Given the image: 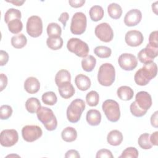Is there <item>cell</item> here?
<instances>
[{
	"label": "cell",
	"instance_id": "83f0119b",
	"mask_svg": "<svg viewBox=\"0 0 158 158\" xmlns=\"http://www.w3.org/2000/svg\"><path fill=\"white\" fill-rule=\"evenodd\" d=\"M41 106L40 101L36 98H30L28 99L25 102V108L31 114L36 112Z\"/></svg>",
	"mask_w": 158,
	"mask_h": 158
},
{
	"label": "cell",
	"instance_id": "7a4b0ae2",
	"mask_svg": "<svg viewBox=\"0 0 158 158\" xmlns=\"http://www.w3.org/2000/svg\"><path fill=\"white\" fill-rule=\"evenodd\" d=\"M38 119L43 124L48 131H53L57 126V118L53 111L46 107L41 106L36 112Z\"/></svg>",
	"mask_w": 158,
	"mask_h": 158
},
{
	"label": "cell",
	"instance_id": "bcb514c9",
	"mask_svg": "<svg viewBox=\"0 0 158 158\" xmlns=\"http://www.w3.org/2000/svg\"><path fill=\"white\" fill-rule=\"evenodd\" d=\"M69 19V14L67 12H62L60 17H59V19L58 20L60 21L62 24H63V27H64V28H65V26H66V23H67V22L68 21Z\"/></svg>",
	"mask_w": 158,
	"mask_h": 158
},
{
	"label": "cell",
	"instance_id": "9c48e42d",
	"mask_svg": "<svg viewBox=\"0 0 158 158\" xmlns=\"http://www.w3.org/2000/svg\"><path fill=\"white\" fill-rule=\"evenodd\" d=\"M96 36L101 41L109 43L114 38V31L110 25L107 23L103 22L98 25L94 30Z\"/></svg>",
	"mask_w": 158,
	"mask_h": 158
},
{
	"label": "cell",
	"instance_id": "c3c4849f",
	"mask_svg": "<svg viewBox=\"0 0 158 158\" xmlns=\"http://www.w3.org/2000/svg\"><path fill=\"white\" fill-rule=\"evenodd\" d=\"M157 111H156L151 117V125L155 128L158 127V118H157Z\"/></svg>",
	"mask_w": 158,
	"mask_h": 158
},
{
	"label": "cell",
	"instance_id": "4dcf8cb0",
	"mask_svg": "<svg viewBox=\"0 0 158 158\" xmlns=\"http://www.w3.org/2000/svg\"><path fill=\"white\" fill-rule=\"evenodd\" d=\"M62 33L60 26L57 23H50L47 27V34L49 37H59Z\"/></svg>",
	"mask_w": 158,
	"mask_h": 158
},
{
	"label": "cell",
	"instance_id": "9a60e30c",
	"mask_svg": "<svg viewBox=\"0 0 158 158\" xmlns=\"http://www.w3.org/2000/svg\"><path fill=\"white\" fill-rule=\"evenodd\" d=\"M135 102L141 109L148 110L152 106L151 96L146 91H139L136 94Z\"/></svg>",
	"mask_w": 158,
	"mask_h": 158
},
{
	"label": "cell",
	"instance_id": "d4e9b609",
	"mask_svg": "<svg viewBox=\"0 0 158 158\" xmlns=\"http://www.w3.org/2000/svg\"><path fill=\"white\" fill-rule=\"evenodd\" d=\"M90 19L94 22H98L101 20L104 15V12L102 7L99 5L92 6L89 11Z\"/></svg>",
	"mask_w": 158,
	"mask_h": 158
},
{
	"label": "cell",
	"instance_id": "d590c367",
	"mask_svg": "<svg viewBox=\"0 0 158 158\" xmlns=\"http://www.w3.org/2000/svg\"><path fill=\"white\" fill-rule=\"evenodd\" d=\"M86 101L91 107L96 106L99 101V96L97 91H91L86 96Z\"/></svg>",
	"mask_w": 158,
	"mask_h": 158
},
{
	"label": "cell",
	"instance_id": "7dc6e473",
	"mask_svg": "<svg viewBox=\"0 0 158 158\" xmlns=\"http://www.w3.org/2000/svg\"><path fill=\"white\" fill-rule=\"evenodd\" d=\"M0 91H2L7 85V77L4 73H1L0 75Z\"/></svg>",
	"mask_w": 158,
	"mask_h": 158
},
{
	"label": "cell",
	"instance_id": "603a6c76",
	"mask_svg": "<svg viewBox=\"0 0 158 158\" xmlns=\"http://www.w3.org/2000/svg\"><path fill=\"white\" fill-rule=\"evenodd\" d=\"M117 94L121 100L129 101L133 98L134 91L130 86H122L117 89Z\"/></svg>",
	"mask_w": 158,
	"mask_h": 158
},
{
	"label": "cell",
	"instance_id": "f907efd6",
	"mask_svg": "<svg viewBox=\"0 0 158 158\" xmlns=\"http://www.w3.org/2000/svg\"><path fill=\"white\" fill-rule=\"evenodd\" d=\"M6 1L8 2L12 3L15 6H22L25 2V1Z\"/></svg>",
	"mask_w": 158,
	"mask_h": 158
},
{
	"label": "cell",
	"instance_id": "f35d334b",
	"mask_svg": "<svg viewBox=\"0 0 158 158\" xmlns=\"http://www.w3.org/2000/svg\"><path fill=\"white\" fill-rule=\"evenodd\" d=\"M138 157V151L134 147L126 148L119 156L120 158H136Z\"/></svg>",
	"mask_w": 158,
	"mask_h": 158
},
{
	"label": "cell",
	"instance_id": "ba28073f",
	"mask_svg": "<svg viewBox=\"0 0 158 158\" xmlns=\"http://www.w3.org/2000/svg\"><path fill=\"white\" fill-rule=\"evenodd\" d=\"M26 29L27 33L33 38L40 36L43 32V22L38 15L30 17L27 22Z\"/></svg>",
	"mask_w": 158,
	"mask_h": 158
},
{
	"label": "cell",
	"instance_id": "ab89813d",
	"mask_svg": "<svg viewBox=\"0 0 158 158\" xmlns=\"http://www.w3.org/2000/svg\"><path fill=\"white\" fill-rule=\"evenodd\" d=\"M12 109L9 105H2L0 107V118L1 120L8 119L12 114Z\"/></svg>",
	"mask_w": 158,
	"mask_h": 158
},
{
	"label": "cell",
	"instance_id": "52a82bcc",
	"mask_svg": "<svg viewBox=\"0 0 158 158\" xmlns=\"http://www.w3.org/2000/svg\"><path fill=\"white\" fill-rule=\"evenodd\" d=\"M87 19L85 14L81 12L74 14L72 18L70 31L72 33L77 35L83 34L86 28Z\"/></svg>",
	"mask_w": 158,
	"mask_h": 158
},
{
	"label": "cell",
	"instance_id": "3957f363",
	"mask_svg": "<svg viewBox=\"0 0 158 158\" xmlns=\"http://www.w3.org/2000/svg\"><path fill=\"white\" fill-rule=\"evenodd\" d=\"M115 79V70L112 64L105 63L102 64L98 71V80L100 85L109 86L112 85Z\"/></svg>",
	"mask_w": 158,
	"mask_h": 158
},
{
	"label": "cell",
	"instance_id": "e575fe53",
	"mask_svg": "<svg viewBox=\"0 0 158 158\" xmlns=\"http://www.w3.org/2000/svg\"><path fill=\"white\" fill-rule=\"evenodd\" d=\"M150 135L147 133L141 134L138 140V143L141 148L143 149H149L152 145L150 141Z\"/></svg>",
	"mask_w": 158,
	"mask_h": 158
},
{
	"label": "cell",
	"instance_id": "30bf717a",
	"mask_svg": "<svg viewBox=\"0 0 158 158\" xmlns=\"http://www.w3.org/2000/svg\"><path fill=\"white\" fill-rule=\"evenodd\" d=\"M42 135L41 128L37 125H25L22 129V137L27 142H33L39 139Z\"/></svg>",
	"mask_w": 158,
	"mask_h": 158
},
{
	"label": "cell",
	"instance_id": "7bdbcfd3",
	"mask_svg": "<svg viewBox=\"0 0 158 158\" xmlns=\"http://www.w3.org/2000/svg\"><path fill=\"white\" fill-rule=\"evenodd\" d=\"M9 60V54L3 50L0 51V65H5Z\"/></svg>",
	"mask_w": 158,
	"mask_h": 158
},
{
	"label": "cell",
	"instance_id": "1f68e13d",
	"mask_svg": "<svg viewBox=\"0 0 158 158\" xmlns=\"http://www.w3.org/2000/svg\"><path fill=\"white\" fill-rule=\"evenodd\" d=\"M22 17V14L20 10L10 8L5 13L4 21L7 24L10 21L14 19H20Z\"/></svg>",
	"mask_w": 158,
	"mask_h": 158
},
{
	"label": "cell",
	"instance_id": "60d3db41",
	"mask_svg": "<svg viewBox=\"0 0 158 158\" xmlns=\"http://www.w3.org/2000/svg\"><path fill=\"white\" fill-rule=\"evenodd\" d=\"M157 35H158V32L157 30L151 33L149 36V43H148L149 45L154 48H158Z\"/></svg>",
	"mask_w": 158,
	"mask_h": 158
},
{
	"label": "cell",
	"instance_id": "8fae6325",
	"mask_svg": "<svg viewBox=\"0 0 158 158\" xmlns=\"http://www.w3.org/2000/svg\"><path fill=\"white\" fill-rule=\"evenodd\" d=\"M19 140L18 132L14 129H6L1 131L0 143L4 147H11Z\"/></svg>",
	"mask_w": 158,
	"mask_h": 158
},
{
	"label": "cell",
	"instance_id": "ee69618b",
	"mask_svg": "<svg viewBox=\"0 0 158 158\" xmlns=\"http://www.w3.org/2000/svg\"><path fill=\"white\" fill-rule=\"evenodd\" d=\"M69 3L71 7L78 8L83 6L85 3V0H69Z\"/></svg>",
	"mask_w": 158,
	"mask_h": 158
},
{
	"label": "cell",
	"instance_id": "2e32d148",
	"mask_svg": "<svg viewBox=\"0 0 158 158\" xmlns=\"http://www.w3.org/2000/svg\"><path fill=\"white\" fill-rule=\"evenodd\" d=\"M142 13L137 9H131L125 15L124 23L127 26L133 27L138 25L141 20Z\"/></svg>",
	"mask_w": 158,
	"mask_h": 158
},
{
	"label": "cell",
	"instance_id": "816d5d0a",
	"mask_svg": "<svg viewBox=\"0 0 158 158\" xmlns=\"http://www.w3.org/2000/svg\"><path fill=\"white\" fill-rule=\"evenodd\" d=\"M157 1H156V2L153 3L152 4V11L156 14L157 15Z\"/></svg>",
	"mask_w": 158,
	"mask_h": 158
},
{
	"label": "cell",
	"instance_id": "d6986e66",
	"mask_svg": "<svg viewBox=\"0 0 158 158\" xmlns=\"http://www.w3.org/2000/svg\"><path fill=\"white\" fill-rule=\"evenodd\" d=\"M86 119L89 125L91 126H97L101 121V112L96 109H90L86 113Z\"/></svg>",
	"mask_w": 158,
	"mask_h": 158
},
{
	"label": "cell",
	"instance_id": "44dd1931",
	"mask_svg": "<svg viewBox=\"0 0 158 158\" xmlns=\"http://www.w3.org/2000/svg\"><path fill=\"white\" fill-rule=\"evenodd\" d=\"M60 96L64 99H69L72 97L75 93V88L70 82L65 83L58 87Z\"/></svg>",
	"mask_w": 158,
	"mask_h": 158
},
{
	"label": "cell",
	"instance_id": "d6a6232c",
	"mask_svg": "<svg viewBox=\"0 0 158 158\" xmlns=\"http://www.w3.org/2000/svg\"><path fill=\"white\" fill-rule=\"evenodd\" d=\"M94 54L99 57L106 59L110 56L112 50L110 48L105 46H99L95 48L94 49Z\"/></svg>",
	"mask_w": 158,
	"mask_h": 158
},
{
	"label": "cell",
	"instance_id": "277c9868",
	"mask_svg": "<svg viewBox=\"0 0 158 158\" xmlns=\"http://www.w3.org/2000/svg\"><path fill=\"white\" fill-rule=\"evenodd\" d=\"M85 109V103L81 99H75L72 101L67 109V117L71 123L78 122Z\"/></svg>",
	"mask_w": 158,
	"mask_h": 158
},
{
	"label": "cell",
	"instance_id": "4316f807",
	"mask_svg": "<svg viewBox=\"0 0 158 158\" xmlns=\"http://www.w3.org/2000/svg\"><path fill=\"white\" fill-rule=\"evenodd\" d=\"M107 12L112 19H118L122 16V9L119 4L113 2L108 6Z\"/></svg>",
	"mask_w": 158,
	"mask_h": 158
},
{
	"label": "cell",
	"instance_id": "f546056e",
	"mask_svg": "<svg viewBox=\"0 0 158 158\" xmlns=\"http://www.w3.org/2000/svg\"><path fill=\"white\" fill-rule=\"evenodd\" d=\"M46 44L52 50H58L63 46V40L60 36L48 37L46 40Z\"/></svg>",
	"mask_w": 158,
	"mask_h": 158
},
{
	"label": "cell",
	"instance_id": "8d00e7d4",
	"mask_svg": "<svg viewBox=\"0 0 158 158\" xmlns=\"http://www.w3.org/2000/svg\"><path fill=\"white\" fill-rule=\"evenodd\" d=\"M41 99L43 103L49 106L54 105L57 101V96L53 91H48L44 93L42 95Z\"/></svg>",
	"mask_w": 158,
	"mask_h": 158
},
{
	"label": "cell",
	"instance_id": "e0dca14e",
	"mask_svg": "<svg viewBox=\"0 0 158 158\" xmlns=\"http://www.w3.org/2000/svg\"><path fill=\"white\" fill-rule=\"evenodd\" d=\"M24 89L30 94L36 93L40 89V81L35 77H28L24 82Z\"/></svg>",
	"mask_w": 158,
	"mask_h": 158
},
{
	"label": "cell",
	"instance_id": "5bb4252c",
	"mask_svg": "<svg viewBox=\"0 0 158 158\" xmlns=\"http://www.w3.org/2000/svg\"><path fill=\"white\" fill-rule=\"evenodd\" d=\"M144 36L142 33L138 30H130L127 32L125 36L126 43L131 47H136L142 44Z\"/></svg>",
	"mask_w": 158,
	"mask_h": 158
},
{
	"label": "cell",
	"instance_id": "f1b7e54d",
	"mask_svg": "<svg viewBox=\"0 0 158 158\" xmlns=\"http://www.w3.org/2000/svg\"><path fill=\"white\" fill-rule=\"evenodd\" d=\"M27 43V37L22 33L13 36L11 38V44L16 49H21L25 46Z\"/></svg>",
	"mask_w": 158,
	"mask_h": 158
},
{
	"label": "cell",
	"instance_id": "5b68a950",
	"mask_svg": "<svg viewBox=\"0 0 158 158\" xmlns=\"http://www.w3.org/2000/svg\"><path fill=\"white\" fill-rule=\"evenodd\" d=\"M68 50L80 57H85L88 56L89 49L86 43L77 38H70L67 43Z\"/></svg>",
	"mask_w": 158,
	"mask_h": 158
},
{
	"label": "cell",
	"instance_id": "f6af8a7d",
	"mask_svg": "<svg viewBox=\"0 0 158 158\" xmlns=\"http://www.w3.org/2000/svg\"><path fill=\"white\" fill-rule=\"evenodd\" d=\"M80 157L78 152L75 149H70L67 151L65 154V157L66 158H79Z\"/></svg>",
	"mask_w": 158,
	"mask_h": 158
},
{
	"label": "cell",
	"instance_id": "74e56055",
	"mask_svg": "<svg viewBox=\"0 0 158 158\" xmlns=\"http://www.w3.org/2000/svg\"><path fill=\"white\" fill-rule=\"evenodd\" d=\"M130 112L132 114V115H133L135 117H143V115H144L148 110H143L142 109H141L138 104H136V102L135 101L133 102L130 106Z\"/></svg>",
	"mask_w": 158,
	"mask_h": 158
},
{
	"label": "cell",
	"instance_id": "ffe728a7",
	"mask_svg": "<svg viewBox=\"0 0 158 158\" xmlns=\"http://www.w3.org/2000/svg\"><path fill=\"white\" fill-rule=\"evenodd\" d=\"M123 141L122 133L117 130H113L110 131L107 136V143L114 146H117L120 145Z\"/></svg>",
	"mask_w": 158,
	"mask_h": 158
},
{
	"label": "cell",
	"instance_id": "8992f818",
	"mask_svg": "<svg viewBox=\"0 0 158 158\" xmlns=\"http://www.w3.org/2000/svg\"><path fill=\"white\" fill-rule=\"evenodd\" d=\"M102 109L107 118L112 122H117L120 117L118 103L112 99H107L102 103Z\"/></svg>",
	"mask_w": 158,
	"mask_h": 158
},
{
	"label": "cell",
	"instance_id": "836d02e7",
	"mask_svg": "<svg viewBox=\"0 0 158 158\" xmlns=\"http://www.w3.org/2000/svg\"><path fill=\"white\" fill-rule=\"evenodd\" d=\"M9 30L13 34L20 33L23 28V23L20 19H14L7 23Z\"/></svg>",
	"mask_w": 158,
	"mask_h": 158
},
{
	"label": "cell",
	"instance_id": "484cf974",
	"mask_svg": "<svg viewBox=\"0 0 158 158\" xmlns=\"http://www.w3.org/2000/svg\"><path fill=\"white\" fill-rule=\"evenodd\" d=\"M96 64V59L91 55L87 56L81 60V67L83 70L90 72L95 67Z\"/></svg>",
	"mask_w": 158,
	"mask_h": 158
},
{
	"label": "cell",
	"instance_id": "ac0fdd59",
	"mask_svg": "<svg viewBox=\"0 0 158 158\" xmlns=\"http://www.w3.org/2000/svg\"><path fill=\"white\" fill-rule=\"evenodd\" d=\"M75 83L81 91H86L90 88L91 84L89 78L83 74H79L75 77Z\"/></svg>",
	"mask_w": 158,
	"mask_h": 158
},
{
	"label": "cell",
	"instance_id": "6da1fadb",
	"mask_svg": "<svg viewBox=\"0 0 158 158\" xmlns=\"http://www.w3.org/2000/svg\"><path fill=\"white\" fill-rule=\"evenodd\" d=\"M157 73V64L154 62H150L139 69L134 76L135 83L139 86H145L149 81L156 77Z\"/></svg>",
	"mask_w": 158,
	"mask_h": 158
},
{
	"label": "cell",
	"instance_id": "4fadbf2b",
	"mask_svg": "<svg viewBox=\"0 0 158 158\" xmlns=\"http://www.w3.org/2000/svg\"><path fill=\"white\" fill-rule=\"evenodd\" d=\"M158 55V48H154L147 44L146 47L141 49L138 54V59L139 60L146 64L153 62L154 59Z\"/></svg>",
	"mask_w": 158,
	"mask_h": 158
},
{
	"label": "cell",
	"instance_id": "b9f144b4",
	"mask_svg": "<svg viewBox=\"0 0 158 158\" xmlns=\"http://www.w3.org/2000/svg\"><path fill=\"white\" fill-rule=\"evenodd\" d=\"M96 157V158H103V157L113 158L114 156L110 150L106 149H102L99 150L97 152Z\"/></svg>",
	"mask_w": 158,
	"mask_h": 158
},
{
	"label": "cell",
	"instance_id": "cb8c5ba5",
	"mask_svg": "<svg viewBox=\"0 0 158 158\" xmlns=\"http://www.w3.org/2000/svg\"><path fill=\"white\" fill-rule=\"evenodd\" d=\"M61 137L65 142H73L77 138V130L73 127H67L62 130L61 133Z\"/></svg>",
	"mask_w": 158,
	"mask_h": 158
},
{
	"label": "cell",
	"instance_id": "7c38bea8",
	"mask_svg": "<svg viewBox=\"0 0 158 158\" xmlns=\"http://www.w3.org/2000/svg\"><path fill=\"white\" fill-rule=\"evenodd\" d=\"M119 66L124 70L131 71L135 69L138 65V60L135 56L132 54L123 53L118 59Z\"/></svg>",
	"mask_w": 158,
	"mask_h": 158
},
{
	"label": "cell",
	"instance_id": "681fc988",
	"mask_svg": "<svg viewBox=\"0 0 158 158\" xmlns=\"http://www.w3.org/2000/svg\"><path fill=\"white\" fill-rule=\"evenodd\" d=\"M149 138H150V141H151L152 145L157 146V144H158V131H156L152 133Z\"/></svg>",
	"mask_w": 158,
	"mask_h": 158
},
{
	"label": "cell",
	"instance_id": "7402d4cb",
	"mask_svg": "<svg viewBox=\"0 0 158 158\" xmlns=\"http://www.w3.org/2000/svg\"><path fill=\"white\" fill-rule=\"evenodd\" d=\"M70 73L68 70L65 69H62L58 71L55 76V82L58 87L65 83L70 82Z\"/></svg>",
	"mask_w": 158,
	"mask_h": 158
}]
</instances>
